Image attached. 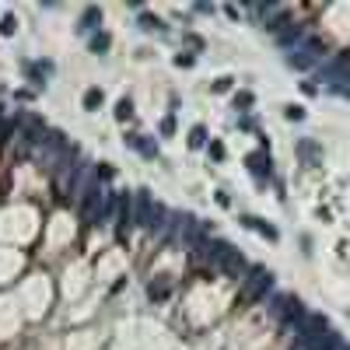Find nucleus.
I'll list each match as a JSON object with an SVG mask.
<instances>
[{
  "label": "nucleus",
  "mask_w": 350,
  "mask_h": 350,
  "mask_svg": "<svg viewBox=\"0 0 350 350\" xmlns=\"http://www.w3.org/2000/svg\"><path fill=\"white\" fill-rule=\"evenodd\" d=\"M273 291V273L263 270V266H249L245 280L238 287V298H235V308H249L256 301H266V294Z\"/></svg>",
  "instance_id": "f257e3e1"
},
{
  "label": "nucleus",
  "mask_w": 350,
  "mask_h": 350,
  "mask_svg": "<svg viewBox=\"0 0 350 350\" xmlns=\"http://www.w3.org/2000/svg\"><path fill=\"white\" fill-rule=\"evenodd\" d=\"M245 165H249V172H252L259 182H263V179H270V165H273V161H270V154H266V151H256V154H249V158H245Z\"/></svg>",
  "instance_id": "f03ea898"
},
{
  "label": "nucleus",
  "mask_w": 350,
  "mask_h": 350,
  "mask_svg": "<svg viewBox=\"0 0 350 350\" xmlns=\"http://www.w3.org/2000/svg\"><path fill=\"white\" fill-rule=\"evenodd\" d=\"M147 217H151V196L147 189H137V221L147 224Z\"/></svg>",
  "instance_id": "7ed1b4c3"
},
{
  "label": "nucleus",
  "mask_w": 350,
  "mask_h": 350,
  "mask_svg": "<svg viewBox=\"0 0 350 350\" xmlns=\"http://www.w3.org/2000/svg\"><path fill=\"white\" fill-rule=\"evenodd\" d=\"M242 224H245V228H252V231H259V235H266L270 242H277V228H270V224H263L259 217H242Z\"/></svg>",
  "instance_id": "20e7f679"
},
{
  "label": "nucleus",
  "mask_w": 350,
  "mask_h": 350,
  "mask_svg": "<svg viewBox=\"0 0 350 350\" xmlns=\"http://www.w3.org/2000/svg\"><path fill=\"white\" fill-rule=\"evenodd\" d=\"M287 67H298V70H308V67H315V60L305 53V49H298V53H291L287 56Z\"/></svg>",
  "instance_id": "39448f33"
},
{
  "label": "nucleus",
  "mask_w": 350,
  "mask_h": 350,
  "mask_svg": "<svg viewBox=\"0 0 350 350\" xmlns=\"http://www.w3.org/2000/svg\"><path fill=\"white\" fill-rule=\"evenodd\" d=\"M298 154H301V158L308 161V165H315V158H319V147L312 144V140H301V144H298Z\"/></svg>",
  "instance_id": "423d86ee"
},
{
  "label": "nucleus",
  "mask_w": 350,
  "mask_h": 350,
  "mask_svg": "<svg viewBox=\"0 0 350 350\" xmlns=\"http://www.w3.org/2000/svg\"><path fill=\"white\" fill-rule=\"evenodd\" d=\"M84 105H88V109H98V105H102V91H98V88L84 91Z\"/></svg>",
  "instance_id": "0eeeda50"
},
{
  "label": "nucleus",
  "mask_w": 350,
  "mask_h": 350,
  "mask_svg": "<svg viewBox=\"0 0 350 350\" xmlns=\"http://www.w3.org/2000/svg\"><path fill=\"white\" fill-rule=\"evenodd\" d=\"M249 105H252V95H249V91H242V95H235V109H242V112H245Z\"/></svg>",
  "instance_id": "6e6552de"
},
{
  "label": "nucleus",
  "mask_w": 350,
  "mask_h": 350,
  "mask_svg": "<svg viewBox=\"0 0 350 350\" xmlns=\"http://www.w3.org/2000/svg\"><path fill=\"white\" fill-rule=\"evenodd\" d=\"M130 112H133V105H130V98H123V102L116 105V116H119V119H130Z\"/></svg>",
  "instance_id": "1a4fd4ad"
},
{
  "label": "nucleus",
  "mask_w": 350,
  "mask_h": 350,
  "mask_svg": "<svg viewBox=\"0 0 350 350\" xmlns=\"http://www.w3.org/2000/svg\"><path fill=\"white\" fill-rule=\"evenodd\" d=\"M91 49H95V53L109 49V35H95V39H91Z\"/></svg>",
  "instance_id": "9d476101"
},
{
  "label": "nucleus",
  "mask_w": 350,
  "mask_h": 350,
  "mask_svg": "<svg viewBox=\"0 0 350 350\" xmlns=\"http://www.w3.org/2000/svg\"><path fill=\"white\" fill-rule=\"evenodd\" d=\"M203 137H207V133H203V126H193V137H189V144H193V147H200V144H203Z\"/></svg>",
  "instance_id": "9b49d317"
},
{
  "label": "nucleus",
  "mask_w": 350,
  "mask_h": 350,
  "mask_svg": "<svg viewBox=\"0 0 350 350\" xmlns=\"http://www.w3.org/2000/svg\"><path fill=\"white\" fill-rule=\"evenodd\" d=\"M0 32H4V35H11V32H14V18H11V14H7V18L0 21Z\"/></svg>",
  "instance_id": "f8f14e48"
},
{
  "label": "nucleus",
  "mask_w": 350,
  "mask_h": 350,
  "mask_svg": "<svg viewBox=\"0 0 350 350\" xmlns=\"http://www.w3.org/2000/svg\"><path fill=\"white\" fill-rule=\"evenodd\" d=\"M95 21H98V11H95V7H91V11L84 14V28H95Z\"/></svg>",
  "instance_id": "ddd939ff"
},
{
  "label": "nucleus",
  "mask_w": 350,
  "mask_h": 350,
  "mask_svg": "<svg viewBox=\"0 0 350 350\" xmlns=\"http://www.w3.org/2000/svg\"><path fill=\"white\" fill-rule=\"evenodd\" d=\"M140 25H144V28H161V21H158V18H147V14L140 18Z\"/></svg>",
  "instance_id": "4468645a"
},
{
  "label": "nucleus",
  "mask_w": 350,
  "mask_h": 350,
  "mask_svg": "<svg viewBox=\"0 0 350 350\" xmlns=\"http://www.w3.org/2000/svg\"><path fill=\"white\" fill-rule=\"evenodd\" d=\"M301 116H305V112H301L298 105H291V109H287V119H301Z\"/></svg>",
  "instance_id": "2eb2a0df"
}]
</instances>
